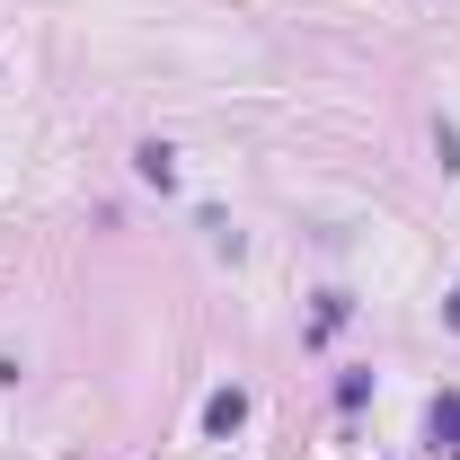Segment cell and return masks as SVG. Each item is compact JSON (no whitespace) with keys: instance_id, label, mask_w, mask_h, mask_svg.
Masks as SVG:
<instances>
[{"instance_id":"6da1fadb","label":"cell","mask_w":460,"mask_h":460,"mask_svg":"<svg viewBox=\"0 0 460 460\" xmlns=\"http://www.w3.org/2000/svg\"><path fill=\"white\" fill-rule=\"evenodd\" d=\"M248 425V390H213L204 399V434H239Z\"/></svg>"},{"instance_id":"7a4b0ae2","label":"cell","mask_w":460,"mask_h":460,"mask_svg":"<svg viewBox=\"0 0 460 460\" xmlns=\"http://www.w3.org/2000/svg\"><path fill=\"white\" fill-rule=\"evenodd\" d=\"M434 443H443V452H460V390H443V399H434Z\"/></svg>"},{"instance_id":"3957f363","label":"cell","mask_w":460,"mask_h":460,"mask_svg":"<svg viewBox=\"0 0 460 460\" xmlns=\"http://www.w3.org/2000/svg\"><path fill=\"white\" fill-rule=\"evenodd\" d=\"M142 177H151V186H169V177H177V160H169V142H142Z\"/></svg>"},{"instance_id":"277c9868","label":"cell","mask_w":460,"mask_h":460,"mask_svg":"<svg viewBox=\"0 0 460 460\" xmlns=\"http://www.w3.org/2000/svg\"><path fill=\"white\" fill-rule=\"evenodd\" d=\"M434 151H443V169H460V124H434Z\"/></svg>"},{"instance_id":"5b68a950","label":"cell","mask_w":460,"mask_h":460,"mask_svg":"<svg viewBox=\"0 0 460 460\" xmlns=\"http://www.w3.org/2000/svg\"><path fill=\"white\" fill-rule=\"evenodd\" d=\"M443 319H452V328H460V292H452V301H443Z\"/></svg>"}]
</instances>
